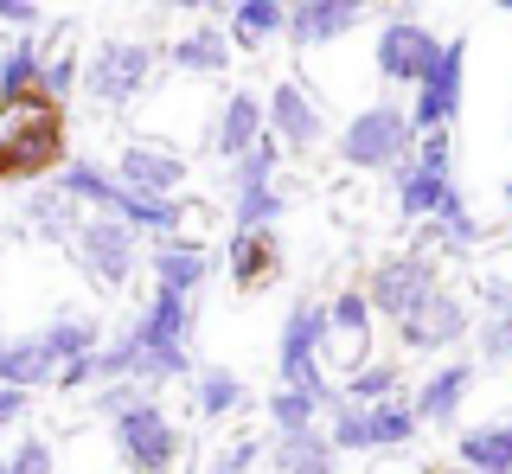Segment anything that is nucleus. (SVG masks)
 <instances>
[{
    "instance_id": "18",
    "label": "nucleus",
    "mask_w": 512,
    "mask_h": 474,
    "mask_svg": "<svg viewBox=\"0 0 512 474\" xmlns=\"http://www.w3.org/2000/svg\"><path fill=\"white\" fill-rule=\"evenodd\" d=\"M160 58H167L173 71H186V77H224L237 52H231V39H224V26L199 20L192 33H180L173 45H160Z\"/></svg>"
},
{
    "instance_id": "25",
    "label": "nucleus",
    "mask_w": 512,
    "mask_h": 474,
    "mask_svg": "<svg viewBox=\"0 0 512 474\" xmlns=\"http://www.w3.org/2000/svg\"><path fill=\"white\" fill-rule=\"evenodd\" d=\"M244 404H250V385H244V378H237L231 366H205V372H192V410H199L205 423L237 417Z\"/></svg>"
},
{
    "instance_id": "4",
    "label": "nucleus",
    "mask_w": 512,
    "mask_h": 474,
    "mask_svg": "<svg viewBox=\"0 0 512 474\" xmlns=\"http://www.w3.org/2000/svg\"><path fill=\"white\" fill-rule=\"evenodd\" d=\"M276 161H282V141L276 135H256V148L237 161L231 173V218H237V231H269L282 218V186H276Z\"/></svg>"
},
{
    "instance_id": "29",
    "label": "nucleus",
    "mask_w": 512,
    "mask_h": 474,
    "mask_svg": "<svg viewBox=\"0 0 512 474\" xmlns=\"http://www.w3.org/2000/svg\"><path fill=\"white\" fill-rule=\"evenodd\" d=\"M391 186H397V212H404V218H436V205L455 193V186H448V173H429V167H416V161L397 167Z\"/></svg>"
},
{
    "instance_id": "8",
    "label": "nucleus",
    "mask_w": 512,
    "mask_h": 474,
    "mask_svg": "<svg viewBox=\"0 0 512 474\" xmlns=\"http://www.w3.org/2000/svg\"><path fill=\"white\" fill-rule=\"evenodd\" d=\"M461 71H468V39H442V58L410 90V129L416 135H442L461 116Z\"/></svg>"
},
{
    "instance_id": "23",
    "label": "nucleus",
    "mask_w": 512,
    "mask_h": 474,
    "mask_svg": "<svg viewBox=\"0 0 512 474\" xmlns=\"http://www.w3.org/2000/svg\"><path fill=\"white\" fill-rule=\"evenodd\" d=\"M269 468L276 474H333L340 455H333L327 430H295V436H269Z\"/></svg>"
},
{
    "instance_id": "46",
    "label": "nucleus",
    "mask_w": 512,
    "mask_h": 474,
    "mask_svg": "<svg viewBox=\"0 0 512 474\" xmlns=\"http://www.w3.org/2000/svg\"><path fill=\"white\" fill-rule=\"evenodd\" d=\"M506 205H512V180H506Z\"/></svg>"
},
{
    "instance_id": "33",
    "label": "nucleus",
    "mask_w": 512,
    "mask_h": 474,
    "mask_svg": "<svg viewBox=\"0 0 512 474\" xmlns=\"http://www.w3.org/2000/svg\"><path fill=\"white\" fill-rule=\"evenodd\" d=\"M480 237H487V231H480V218L468 212V199H461V193H448L436 205V218L423 225V244H442V250H474ZM423 244H416V250H423Z\"/></svg>"
},
{
    "instance_id": "24",
    "label": "nucleus",
    "mask_w": 512,
    "mask_h": 474,
    "mask_svg": "<svg viewBox=\"0 0 512 474\" xmlns=\"http://www.w3.org/2000/svg\"><path fill=\"white\" fill-rule=\"evenodd\" d=\"M0 385H13V391L52 385V359H45L39 334H0Z\"/></svg>"
},
{
    "instance_id": "19",
    "label": "nucleus",
    "mask_w": 512,
    "mask_h": 474,
    "mask_svg": "<svg viewBox=\"0 0 512 474\" xmlns=\"http://www.w3.org/2000/svg\"><path fill=\"white\" fill-rule=\"evenodd\" d=\"M148 276H154V289H180V295H192V289H205V276H212V250L167 237V244L148 250Z\"/></svg>"
},
{
    "instance_id": "41",
    "label": "nucleus",
    "mask_w": 512,
    "mask_h": 474,
    "mask_svg": "<svg viewBox=\"0 0 512 474\" xmlns=\"http://www.w3.org/2000/svg\"><path fill=\"white\" fill-rule=\"evenodd\" d=\"M32 410V391H13V385H0V430H13V423H20Z\"/></svg>"
},
{
    "instance_id": "20",
    "label": "nucleus",
    "mask_w": 512,
    "mask_h": 474,
    "mask_svg": "<svg viewBox=\"0 0 512 474\" xmlns=\"http://www.w3.org/2000/svg\"><path fill=\"white\" fill-rule=\"evenodd\" d=\"M455 462L468 474H512V417L474 423V430L455 436Z\"/></svg>"
},
{
    "instance_id": "39",
    "label": "nucleus",
    "mask_w": 512,
    "mask_h": 474,
    "mask_svg": "<svg viewBox=\"0 0 512 474\" xmlns=\"http://www.w3.org/2000/svg\"><path fill=\"white\" fill-rule=\"evenodd\" d=\"M480 359H487V366H512V314H487V327H480Z\"/></svg>"
},
{
    "instance_id": "9",
    "label": "nucleus",
    "mask_w": 512,
    "mask_h": 474,
    "mask_svg": "<svg viewBox=\"0 0 512 474\" xmlns=\"http://www.w3.org/2000/svg\"><path fill=\"white\" fill-rule=\"evenodd\" d=\"M436 58H442V39L429 33L423 20H410V13H404V20H384V26H378L372 65H378L384 84H410V90H416V84L429 77V65H436Z\"/></svg>"
},
{
    "instance_id": "21",
    "label": "nucleus",
    "mask_w": 512,
    "mask_h": 474,
    "mask_svg": "<svg viewBox=\"0 0 512 474\" xmlns=\"http://www.w3.org/2000/svg\"><path fill=\"white\" fill-rule=\"evenodd\" d=\"M276 33H288V0H231V20H224L231 52H263Z\"/></svg>"
},
{
    "instance_id": "15",
    "label": "nucleus",
    "mask_w": 512,
    "mask_h": 474,
    "mask_svg": "<svg viewBox=\"0 0 512 474\" xmlns=\"http://www.w3.org/2000/svg\"><path fill=\"white\" fill-rule=\"evenodd\" d=\"M365 20V0H288V39L295 45H333Z\"/></svg>"
},
{
    "instance_id": "36",
    "label": "nucleus",
    "mask_w": 512,
    "mask_h": 474,
    "mask_svg": "<svg viewBox=\"0 0 512 474\" xmlns=\"http://www.w3.org/2000/svg\"><path fill=\"white\" fill-rule=\"evenodd\" d=\"M77 58L71 52H45V71H39V90H32V97H45V103H64L77 90Z\"/></svg>"
},
{
    "instance_id": "26",
    "label": "nucleus",
    "mask_w": 512,
    "mask_h": 474,
    "mask_svg": "<svg viewBox=\"0 0 512 474\" xmlns=\"http://www.w3.org/2000/svg\"><path fill=\"white\" fill-rule=\"evenodd\" d=\"M365 430H372V455H410V442H416V410H410V398H384V404H372L365 410Z\"/></svg>"
},
{
    "instance_id": "1",
    "label": "nucleus",
    "mask_w": 512,
    "mask_h": 474,
    "mask_svg": "<svg viewBox=\"0 0 512 474\" xmlns=\"http://www.w3.org/2000/svg\"><path fill=\"white\" fill-rule=\"evenodd\" d=\"M160 65H167V58H160V45H148V39H103V45H90L77 84H84L103 109H128L154 84Z\"/></svg>"
},
{
    "instance_id": "2",
    "label": "nucleus",
    "mask_w": 512,
    "mask_h": 474,
    "mask_svg": "<svg viewBox=\"0 0 512 474\" xmlns=\"http://www.w3.org/2000/svg\"><path fill=\"white\" fill-rule=\"evenodd\" d=\"M410 148H416V129L397 103H372L340 129V161L359 173H397L410 161Z\"/></svg>"
},
{
    "instance_id": "3",
    "label": "nucleus",
    "mask_w": 512,
    "mask_h": 474,
    "mask_svg": "<svg viewBox=\"0 0 512 474\" xmlns=\"http://www.w3.org/2000/svg\"><path fill=\"white\" fill-rule=\"evenodd\" d=\"M71 250H77V263H84V276H90V282H96L103 295L128 289V276L141 270V231H128L122 218H103V212H90L84 225H77Z\"/></svg>"
},
{
    "instance_id": "34",
    "label": "nucleus",
    "mask_w": 512,
    "mask_h": 474,
    "mask_svg": "<svg viewBox=\"0 0 512 474\" xmlns=\"http://www.w3.org/2000/svg\"><path fill=\"white\" fill-rule=\"evenodd\" d=\"M397 391H404V372H397L391 359H365V366H352V372H346L340 398H346V404H359V410H372V404H384V398H397Z\"/></svg>"
},
{
    "instance_id": "17",
    "label": "nucleus",
    "mask_w": 512,
    "mask_h": 474,
    "mask_svg": "<svg viewBox=\"0 0 512 474\" xmlns=\"http://www.w3.org/2000/svg\"><path fill=\"white\" fill-rule=\"evenodd\" d=\"M263 129H269V122H263V97H256V90H231L224 109H218V122H212V154L237 167L256 148V135H263Z\"/></svg>"
},
{
    "instance_id": "45",
    "label": "nucleus",
    "mask_w": 512,
    "mask_h": 474,
    "mask_svg": "<svg viewBox=\"0 0 512 474\" xmlns=\"http://www.w3.org/2000/svg\"><path fill=\"white\" fill-rule=\"evenodd\" d=\"M493 7H506V13H512V0H493Z\"/></svg>"
},
{
    "instance_id": "42",
    "label": "nucleus",
    "mask_w": 512,
    "mask_h": 474,
    "mask_svg": "<svg viewBox=\"0 0 512 474\" xmlns=\"http://www.w3.org/2000/svg\"><path fill=\"white\" fill-rule=\"evenodd\" d=\"M39 0H0V26H39Z\"/></svg>"
},
{
    "instance_id": "35",
    "label": "nucleus",
    "mask_w": 512,
    "mask_h": 474,
    "mask_svg": "<svg viewBox=\"0 0 512 474\" xmlns=\"http://www.w3.org/2000/svg\"><path fill=\"white\" fill-rule=\"evenodd\" d=\"M327 442H333V455H372L365 410H359V404H346L340 391H333V404H327Z\"/></svg>"
},
{
    "instance_id": "11",
    "label": "nucleus",
    "mask_w": 512,
    "mask_h": 474,
    "mask_svg": "<svg viewBox=\"0 0 512 474\" xmlns=\"http://www.w3.org/2000/svg\"><path fill=\"white\" fill-rule=\"evenodd\" d=\"M192 327H199V302L180 289H154L148 308L135 314L128 340H135V359H160V353H186Z\"/></svg>"
},
{
    "instance_id": "12",
    "label": "nucleus",
    "mask_w": 512,
    "mask_h": 474,
    "mask_svg": "<svg viewBox=\"0 0 512 474\" xmlns=\"http://www.w3.org/2000/svg\"><path fill=\"white\" fill-rule=\"evenodd\" d=\"M116 186L135 199H180L186 193V161L173 148H160V141H128L116 154Z\"/></svg>"
},
{
    "instance_id": "48",
    "label": "nucleus",
    "mask_w": 512,
    "mask_h": 474,
    "mask_svg": "<svg viewBox=\"0 0 512 474\" xmlns=\"http://www.w3.org/2000/svg\"><path fill=\"white\" fill-rule=\"evenodd\" d=\"M461 474H468V468H461Z\"/></svg>"
},
{
    "instance_id": "27",
    "label": "nucleus",
    "mask_w": 512,
    "mask_h": 474,
    "mask_svg": "<svg viewBox=\"0 0 512 474\" xmlns=\"http://www.w3.org/2000/svg\"><path fill=\"white\" fill-rule=\"evenodd\" d=\"M20 212H26V225L39 231V237H52V244H71V237H77V225H84V212H77V205L64 199L58 186H32Z\"/></svg>"
},
{
    "instance_id": "47",
    "label": "nucleus",
    "mask_w": 512,
    "mask_h": 474,
    "mask_svg": "<svg viewBox=\"0 0 512 474\" xmlns=\"http://www.w3.org/2000/svg\"><path fill=\"white\" fill-rule=\"evenodd\" d=\"M0 474H7V462H0Z\"/></svg>"
},
{
    "instance_id": "13",
    "label": "nucleus",
    "mask_w": 512,
    "mask_h": 474,
    "mask_svg": "<svg viewBox=\"0 0 512 474\" xmlns=\"http://www.w3.org/2000/svg\"><path fill=\"white\" fill-rule=\"evenodd\" d=\"M468 327H474L468 321V302H461L455 289H436L416 314L397 321V346H404V353H448V346L468 340Z\"/></svg>"
},
{
    "instance_id": "10",
    "label": "nucleus",
    "mask_w": 512,
    "mask_h": 474,
    "mask_svg": "<svg viewBox=\"0 0 512 474\" xmlns=\"http://www.w3.org/2000/svg\"><path fill=\"white\" fill-rule=\"evenodd\" d=\"M263 122H269V135H276L288 154H314V148H320V135H327V116H320L314 90L301 84V77H276V84H269V97H263Z\"/></svg>"
},
{
    "instance_id": "14",
    "label": "nucleus",
    "mask_w": 512,
    "mask_h": 474,
    "mask_svg": "<svg viewBox=\"0 0 512 474\" xmlns=\"http://www.w3.org/2000/svg\"><path fill=\"white\" fill-rule=\"evenodd\" d=\"M372 321L378 314H372V302H365V289H340L327 302V353H340L346 372L372 359Z\"/></svg>"
},
{
    "instance_id": "6",
    "label": "nucleus",
    "mask_w": 512,
    "mask_h": 474,
    "mask_svg": "<svg viewBox=\"0 0 512 474\" xmlns=\"http://www.w3.org/2000/svg\"><path fill=\"white\" fill-rule=\"evenodd\" d=\"M116 455L128 462V474H173L180 468V430L154 398H141L135 410L116 417Z\"/></svg>"
},
{
    "instance_id": "37",
    "label": "nucleus",
    "mask_w": 512,
    "mask_h": 474,
    "mask_svg": "<svg viewBox=\"0 0 512 474\" xmlns=\"http://www.w3.org/2000/svg\"><path fill=\"white\" fill-rule=\"evenodd\" d=\"M269 455V442H256V436H231L224 442V449L212 455V462H205V474H250L256 462H263Z\"/></svg>"
},
{
    "instance_id": "31",
    "label": "nucleus",
    "mask_w": 512,
    "mask_h": 474,
    "mask_svg": "<svg viewBox=\"0 0 512 474\" xmlns=\"http://www.w3.org/2000/svg\"><path fill=\"white\" fill-rule=\"evenodd\" d=\"M327 404H333V391H301V385H282V391H269V423H276V436L320 430Z\"/></svg>"
},
{
    "instance_id": "7",
    "label": "nucleus",
    "mask_w": 512,
    "mask_h": 474,
    "mask_svg": "<svg viewBox=\"0 0 512 474\" xmlns=\"http://www.w3.org/2000/svg\"><path fill=\"white\" fill-rule=\"evenodd\" d=\"M436 257L429 250H397V257H384L372 282H365V302H372V314H384V321H404V314H416L436 295Z\"/></svg>"
},
{
    "instance_id": "32",
    "label": "nucleus",
    "mask_w": 512,
    "mask_h": 474,
    "mask_svg": "<svg viewBox=\"0 0 512 474\" xmlns=\"http://www.w3.org/2000/svg\"><path fill=\"white\" fill-rule=\"evenodd\" d=\"M39 71H45V39L20 33L7 52H0V103L32 97V90H39Z\"/></svg>"
},
{
    "instance_id": "40",
    "label": "nucleus",
    "mask_w": 512,
    "mask_h": 474,
    "mask_svg": "<svg viewBox=\"0 0 512 474\" xmlns=\"http://www.w3.org/2000/svg\"><path fill=\"white\" fill-rule=\"evenodd\" d=\"M141 398H148V391H141V385H135V378H116V385H103V391H96V410H103V417H109V423H116V417H122V410H135Z\"/></svg>"
},
{
    "instance_id": "43",
    "label": "nucleus",
    "mask_w": 512,
    "mask_h": 474,
    "mask_svg": "<svg viewBox=\"0 0 512 474\" xmlns=\"http://www.w3.org/2000/svg\"><path fill=\"white\" fill-rule=\"evenodd\" d=\"M167 7H180V13H231V0H167Z\"/></svg>"
},
{
    "instance_id": "16",
    "label": "nucleus",
    "mask_w": 512,
    "mask_h": 474,
    "mask_svg": "<svg viewBox=\"0 0 512 474\" xmlns=\"http://www.w3.org/2000/svg\"><path fill=\"white\" fill-rule=\"evenodd\" d=\"M468 398H474V366L468 359H448V366H436L423 385H416L410 410H416V423H455Z\"/></svg>"
},
{
    "instance_id": "38",
    "label": "nucleus",
    "mask_w": 512,
    "mask_h": 474,
    "mask_svg": "<svg viewBox=\"0 0 512 474\" xmlns=\"http://www.w3.org/2000/svg\"><path fill=\"white\" fill-rule=\"evenodd\" d=\"M7 474H58V455H52V442H45V436H26L20 449L7 455Z\"/></svg>"
},
{
    "instance_id": "30",
    "label": "nucleus",
    "mask_w": 512,
    "mask_h": 474,
    "mask_svg": "<svg viewBox=\"0 0 512 474\" xmlns=\"http://www.w3.org/2000/svg\"><path fill=\"white\" fill-rule=\"evenodd\" d=\"M231 282L237 289H263L269 276H276V237L269 231H231Z\"/></svg>"
},
{
    "instance_id": "22",
    "label": "nucleus",
    "mask_w": 512,
    "mask_h": 474,
    "mask_svg": "<svg viewBox=\"0 0 512 474\" xmlns=\"http://www.w3.org/2000/svg\"><path fill=\"white\" fill-rule=\"evenodd\" d=\"M52 186H58V193L71 199V205H84V212H103V218H116V205H122L116 173L96 167V161H64V173H58Z\"/></svg>"
},
{
    "instance_id": "28",
    "label": "nucleus",
    "mask_w": 512,
    "mask_h": 474,
    "mask_svg": "<svg viewBox=\"0 0 512 474\" xmlns=\"http://www.w3.org/2000/svg\"><path fill=\"white\" fill-rule=\"evenodd\" d=\"M39 346H45V359H52V372H58V366H71V359H90L96 346H103V327H96L90 314H58V321L39 334Z\"/></svg>"
},
{
    "instance_id": "44",
    "label": "nucleus",
    "mask_w": 512,
    "mask_h": 474,
    "mask_svg": "<svg viewBox=\"0 0 512 474\" xmlns=\"http://www.w3.org/2000/svg\"><path fill=\"white\" fill-rule=\"evenodd\" d=\"M372 474H423V468H416V462H410V455H384V462H378Z\"/></svg>"
},
{
    "instance_id": "5",
    "label": "nucleus",
    "mask_w": 512,
    "mask_h": 474,
    "mask_svg": "<svg viewBox=\"0 0 512 474\" xmlns=\"http://www.w3.org/2000/svg\"><path fill=\"white\" fill-rule=\"evenodd\" d=\"M320 359H327V302H288L282 314V346H276V372L282 385H301V391H333L320 378Z\"/></svg>"
}]
</instances>
